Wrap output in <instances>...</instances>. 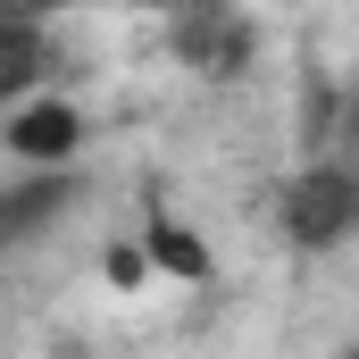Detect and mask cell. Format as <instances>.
<instances>
[{"label":"cell","mask_w":359,"mask_h":359,"mask_svg":"<svg viewBox=\"0 0 359 359\" xmlns=\"http://www.w3.org/2000/svg\"><path fill=\"white\" fill-rule=\"evenodd\" d=\"M276 234L292 243V251H343L359 243V159H309V168H292L284 192H276Z\"/></svg>","instance_id":"6da1fadb"},{"label":"cell","mask_w":359,"mask_h":359,"mask_svg":"<svg viewBox=\"0 0 359 359\" xmlns=\"http://www.w3.org/2000/svg\"><path fill=\"white\" fill-rule=\"evenodd\" d=\"M159 34H168V59L201 84H243L251 59H259V25L234 0H168Z\"/></svg>","instance_id":"7a4b0ae2"},{"label":"cell","mask_w":359,"mask_h":359,"mask_svg":"<svg viewBox=\"0 0 359 359\" xmlns=\"http://www.w3.org/2000/svg\"><path fill=\"white\" fill-rule=\"evenodd\" d=\"M84 201H92V176L76 159H67V168H8V184H0V251L50 243Z\"/></svg>","instance_id":"3957f363"},{"label":"cell","mask_w":359,"mask_h":359,"mask_svg":"<svg viewBox=\"0 0 359 359\" xmlns=\"http://www.w3.org/2000/svg\"><path fill=\"white\" fill-rule=\"evenodd\" d=\"M84 109L67 100V92H17V100H0V151H8V168H67V159H84Z\"/></svg>","instance_id":"277c9868"},{"label":"cell","mask_w":359,"mask_h":359,"mask_svg":"<svg viewBox=\"0 0 359 359\" xmlns=\"http://www.w3.org/2000/svg\"><path fill=\"white\" fill-rule=\"evenodd\" d=\"M142 243H151V268L176 276V284H209V276H217L209 243H201V234H184L176 217H151V226H142Z\"/></svg>","instance_id":"5b68a950"},{"label":"cell","mask_w":359,"mask_h":359,"mask_svg":"<svg viewBox=\"0 0 359 359\" xmlns=\"http://www.w3.org/2000/svg\"><path fill=\"white\" fill-rule=\"evenodd\" d=\"M343 142H351V151H359V84L343 92Z\"/></svg>","instance_id":"8992f818"},{"label":"cell","mask_w":359,"mask_h":359,"mask_svg":"<svg viewBox=\"0 0 359 359\" xmlns=\"http://www.w3.org/2000/svg\"><path fill=\"white\" fill-rule=\"evenodd\" d=\"M109 8H151V17H159V8H168V0H109Z\"/></svg>","instance_id":"52a82bcc"}]
</instances>
